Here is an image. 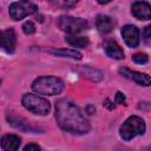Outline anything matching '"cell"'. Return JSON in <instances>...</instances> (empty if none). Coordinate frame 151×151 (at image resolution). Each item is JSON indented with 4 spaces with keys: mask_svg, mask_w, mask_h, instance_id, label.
I'll return each mask as SVG.
<instances>
[{
    "mask_svg": "<svg viewBox=\"0 0 151 151\" xmlns=\"http://www.w3.org/2000/svg\"><path fill=\"white\" fill-rule=\"evenodd\" d=\"M55 119L59 126L70 133L84 134L90 130V124L79 107L68 99H59L55 104Z\"/></svg>",
    "mask_w": 151,
    "mask_h": 151,
    "instance_id": "6da1fadb",
    "label": "cell"
},
{
    "mask_svg": "<svg viewBox=\"0 0 151 151\" xmlns=\"http://www.w3.org/2000/svg\"><path fill=\"white\" fill-rule=\"evenodd\" d=\"M32 88L39 94L55 96L64 90V83L60 78L53 76H44L37 78L32 83Z\"/></svg>",
    "mask_w": 151,
    "mask_h": 151,
    "instance_id": "7a4b0ae2",
    "label": "cell"
},
{
    "mask_svg": "<svg viewBox=\"0 0 151 151\" xmlns=\"http://www.w3.org/2000/svg\"><path fill=\"white\" fill-rule=\"evenodd\" d=\"M21 103L24 105V107L28 111H31L32 113L35 114H40V116H46L50 113L51 111V104L47 99L37 96V94H32V93H26L24 94Z\"/></svg>",
    "mask_w": 151,
    "mask_h": 151,
    "instance_id": "3957f363",
    "label": "cell"
},
{
    "mask_svg": "<svg viewBox=\"0 0 151 151\" xmlns=\"http://www.w3.org/2000/svg\"><path fill=\"white\" fill-rule=\"evenodd\" d=\"M145 132V123L140 117L131 116L120 126V136L124 140H130Z\"/></svg>",
    "mask_w": 151,
    "mask_h": 151,
    "instance_id": "277c9868",
    "label": "cell"
},
{
    "mask_svg": "<svg viewBox=\"0 0 151 151\" xmlns=\"http://www.w3.org/2000/svg\"><path fill=\"white\" fill-rule=\"evenodd\" d=\"M58 26L61 31L70 33V34H77L87 28V21L83 18H76L71 15H61L58 19Z\"/></svg>",
    "mask_w": 151,
    "mask_h": 151,
    "instance_id": "5b68a950",
    "label": "cell"
},
{
    "mask_svg": "<svg viewBox=\"0 0 151 151\" xmlns=\"http://www.w3.org/2000/svg\"><path fill=\"white\" fill-rule=\"evenodd\" d=\"M35 11L37 6L28 0H20L9 6V15L13 20H21L25 17L35 13Z\"/></svg>",
    "mask_w": 151,
    "mask_h": 151,
    "instance_id": "8992f818",
    "label": "cell"
},
{
    "mask_svg": "<svg viewBox=\"0 0 151 151\" xmlns=\"http://www.w3.org/2000/svg\"><path fill=\"white\" fill-rule=\"evenodd\" d=\"M17 47V35L13 28L0 31V50L6 53H13Z\"/></svg>",
    "mask_w": 151,
    "mask_h": 151,
    "instance_id": "52a82bcc",
    "label": "cell"
},
{
    "mask_svg": "<svg viewBox=\"0 0 151 151\" xmlns=\"http://www.w3.org/2000/svg\"><path fill=\"white\" fill-rule=\"evenodd\" d=\"M122 35L129 47H137L139 45V31L133 25H126L122 28Z\"/></svg>",
    "mask_w": 151,
    "mask_h": 151,
    "instance_id": "ba28073f",
    "label": "cell"
},
{
    "mask_svg": "<svg viewBox=\"0 0 151 151\" xmlns=\"http://www.w3.org/2000/svg\"><path fill=\"white\" fill-rule=\"evenodd\" d=\"M119 73L124 78L131 79V80L136 81L139 85H143V86H149L150 85V77L146 73H140V72H137V71H132V70L126 68V67L119 68Z\"/></svg>",
    "mask_w": 151,
    "mask_h": 151,
    "instance_id": "9c48e42d",
    "label": "cell"
},
{
    "mask_svg": "<svg viewBox=\"0 0 151 151\" xmlns=\"http://www.w3.org/2000/svg\"><path fill=\"white\" fill-rule=\"evenodd\" d=\"M132 14L140 20H149L151 18V7L145 1H136L131 7Z\"/></svg>",
    "mask_w": 151,
    "mask_h": 151,
    "instance_id": "30bf717a",
    "label": "cell"
},
{
    "mask_svg": "<svg viewBox=\"0 0 151 151\" xmlns=\"http://www.w3.org/2000/svg\"><path fill=\"white\" fill-rule=\"evenodd\" d=\"M96 26H97V29L100 32V33H110L113 31V27H114V22L113 20L107 17V15H98L97 17V20H96Z\"/></svg>",
    "mask_w": 151,
    "mask_h": 151,
    "instance_id": "8fae6325",
    "label": "cell"
},
{
    "mask_svg": "<svg viewBox=\"0 0 151 151\" xmlns=\"http://www.w3.org/2000/svg\"><path fill=\"white\" fill-rule=\"evenodd\" d=\"M20 143H21V139L20 137L15 136V134H6L1 138L0 140V144H1V147L6 151H14V150H18L19 146H20Z\"/></svg>",
    "mask_w": 151,
    "mask_h": 151,
    "instance_id": "7c38bea8",
    "label": "cell"
},
{
    "mask_svg": "<svg viewBox=\"0 0 151 151\" xmlns=\"http://www.w3.org/2000/svg\"><path fill=\"white\" fill-rule=\"evenodd\" d=\"M105 52L106 54L112 58V59H117V60H120L124 58V52L123 50L120 48V46L114 42V41H109L105 46Z\"/></svg>",
    "mask_w": 151,
    "mask_h": 151,
    "instance_id": "4fadbf2b",
    "label": "cell"
},
{
    "mask_svg": "<svg viewBox=\"0 0 151 151\" xmlns=\"http://www.w3.org/2000/svg\"><path fill=\"white\" fill-rule=\"evenodd\" d=\"M47 52L54 54V55H60V57H66V58H71V59H77L80 60L81 59V53H79L76 50H66V48H50L47 50Z\"/></svg>",
    "mask_w": 151,
    "mask_h": 151,
    "instance_id": "5bb4252c",
    "label": "cell"
},
{
    "mask_svg": "<svg viewBox=\"0 0 151 151\" xmlns=\"http://www.w3.org/2000/svg\"><path fill=\"white\" fill-rule=\"evenodd\" d=\"M80 73L81 76H84L85 78L92 80V81H99L101 80L103 78V72L97 70V68H93V67H90V66H83L80 67Z\"/></svg>",
    "mask_w": 151,
    "mask_h": 151,
    "instance_id": "9a60e30c",
    "label": "cell"
},
{
    "mask_svg": "<svg viewBox=\"0 0 151 151\" xmlns=\"http://www.w3.org/2000/svg\"><path fill=\"white\" fill-rule=\"evenodd\" d=\"M65 40L73 47H78V48H85L88 46L90 41L87 38L85 37H76V35H68L65 38Z\"/></svg>",
    "mask_w": 151,
    "mask_h": 151,
    "instance_id": "2e32d148",
    "label": "cell"
},
{
    "mask_svg": "<svg viewBox=\"0 0 151 151\" xmlns=\"http://www.w3.org/2000/svg\"><path fill=\"white\" fill-rule=\"evenodd\" d=\"M7 119H8V122L13 125V126H15L17 129H20V130H24V131H33L34 129L31 126V124L28 123V122H26L25 119H22V118H20V117H7Z\"/></svg>",
    "mask_w": 151,
    "mask_h": 151,
    "instance_id": "e0dca14e",
    "label": "cell"
},
{
    "mask_svg": "<svg viewBox=\"0 0 151 151\" xmlns=\"http://www.w3.org/2000/svg\"><path fill=\"white\" fill-rule=\"evenodd\" d=\"M132 59H133L134 63L143 65V64H146V63H147L149 57H147L145 53H136V54L132 55Z\"/></svg>",
    "mask_w": 151,
    "mask_h": 151,
    "instance_id": "ac0fdd59",
    "label": "cell"
},
{
    "mask_svg": "<svg viewBox=\"0 0 151 151\" xmlns=\"http://www.w3.org/2000/svg\"><path fill=\"white\" fill-rule=\"evenodd\" d=\"M22 31H24L25 34L31 35V34H33L35 32V26H34V24L32 21H26L22 25Z\"/></svg>",
    "mask_w": 151,
    "mask_h": 151,
    "instance_id": "d6986e66",
    "label": "cell"
},
{
    "mask_svg": "<svg viewBox=\"0 0 151 151\" xmlns=\"http://www.w3.org/2000/svg\"><path fill=\"white\" fill-rule=\"evenodd\" d=\"M116 103L117 104H122V105H126V98L122 92H117L116 94Z\"/></svg>",
    "mask_w": 151,
    "mask_h": 151,
    "instance_id": "ffe728a7",
    "label": "cell"
},
{
    "mask_svg": "<svg viewBox=\"0 0 151 151\" xmlns=\"http://www.w3.org/2000/svg\"><path fill=\"white\" fill-rule=\"evenodd\" d=\"M31 150L39 151V150H40V146L37 145V144H27V145L24 147V151H31Z\"/></svg>",
    "mask_w": 151,
    "mask_h": 151,
    "instance_id": "44dd1931",
    "label": "cell"
},
{
    "mask_svg": "<svg viewBox=\"0 0 151 151\" xmlns=\"http://www.w3.org/2000/svg\"><path fill=\"white\" fill-rule=\"evenodd\" d=\"M144 37H145V40H146V41L150 40V38H151V27H150V26H146V27H145Z\"/></svg>",
    "mask_w": 151,
    "mask_h": 151,
    "instance_id": "7402d4cb",
    "label": "cell"
},
{
    "mask_svg": "<svg viewBox=\"0 0 151 151\" xmlns=\"http://www.w3.org/2000/svg\"><path fill=\"white\" fill-rule=\"evenodd\" d=\"M65 1V4L67 5V6H73V5H76L79 0H64Z\"/></svg>",
    "mask_w": 151,
    "mask_h": 151,
    "instance_id": "603a6c76",
    "label": "cell"
},
{
    "mask_svg": "<svg viewBox=\"0 0 151 151\" xmlns=\"http://www.w3.org/2000/svg\"><path fill=\"white\" fill-rule=\"evenodd\" d=\"M99 4H101V5H105V4H109L111 0H97Z\"/></svg>",
    "mask_w": 151,
    "mask_h": 151,
    "instance_id": "cb8c5ba5",
    "label": "cell"
}]
</instances>
